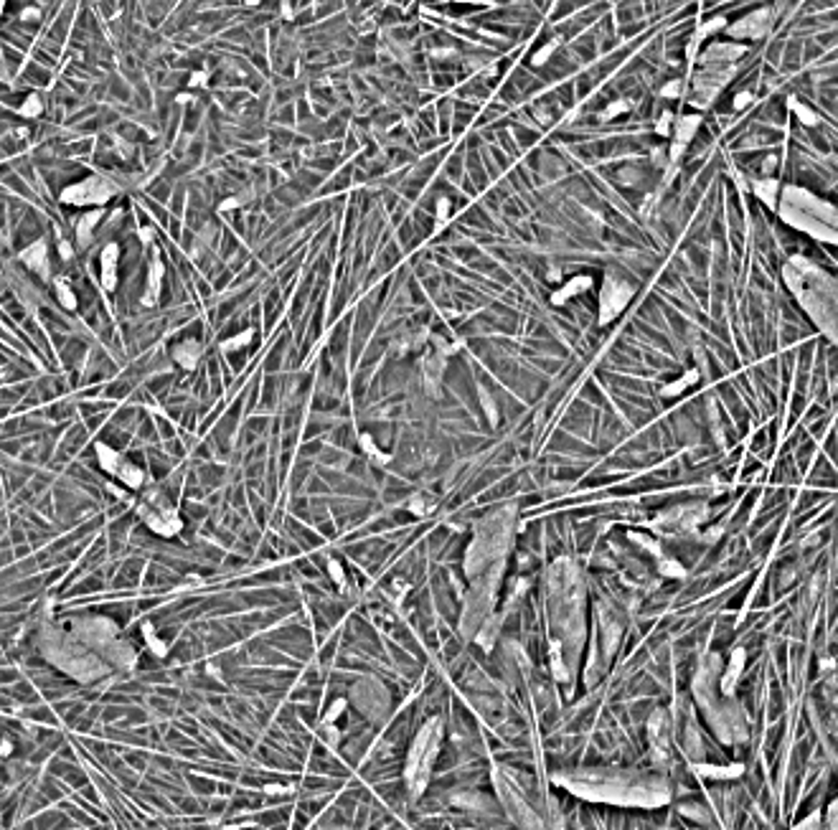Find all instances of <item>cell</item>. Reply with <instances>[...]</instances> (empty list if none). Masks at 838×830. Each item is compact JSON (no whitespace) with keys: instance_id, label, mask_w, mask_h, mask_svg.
Returning a JSON list of instances; mask_svg holds the SVG:
<instances>
[{"instance_id":"cell-25","label":"cell","mask_w":838,"mask_h":830,"mask_svg":"<svg viewBox=\"0 0 838 830\" xmlns=\"http://www.w3.org/2000/svg\"><path fill=\"white\" fill-rule=\"evenodd\" d=\"M673 122H676V119H673V115H670V112H663L661 119L655 122V132L663 135V137H668V135L673 132Z\"/></svg>"},{"instance_id":"cell-13","label":"cell","mask_w":838,"mask_h":830,"mask_svg":"<svg viewBox=\"0 0 838 830\" xmlns=\"http://www.w3.org/2000/svg\"><path fill=\"white\" fill-rule=\"evenodd\" d=\"M589 287H592V277H589V275L571 277L569 282H564V285H562V290H556V292L552 295V302H554V305H564L569 297H577V295L587 292Z\"/></svg>"},{"instance_id":"cell-31","label":"cell","mask_w":838,"mask_h":830,"mask_svg":"<svg viewBox=\"0 0 838 830\" xmlns=\"http://www.w3.org/2000/svg\"><path fill=\"white\" fill-rule=\"evenodd\" d=\"M56 290H59V297L64 302H67V308H74V295H71V290H69L67 285H64V279H59V285H56Z\"/></svg>"},{"instance_id":"cell-1","label":"cell","mask_w":838,"mask_h":830,"mask_svg":"<svg viewBox=\"0 0 838 830\" xmlns=\"http://www.w3.org/2000/svg\"><path fill=\"white\" fill-rule=\"evenodd\" d=\"M559 785L574 795L615 805H643L655 807L668 803V782L653 772L633 770H585L574 774H562Z\"/></svg>"},{"instance_id":"cell-23","label":"cell","mask_w":838,"mask_h":830,"mask_svg":"<svg viewBox=\"0 0 838 830\" xmlns=\"http://www.w3.org/2000/svg\"><path fill=\"white\" fill-rule=\"evenodd\" d=\"M432 508H435V503H432L429 498H424V495H414V498H411V503H409V511H411V513H419V516L429 513Z\"/></svg>"},{"instance_id":"cell-5","label":"cell","mask_w":838,"mask_h":830,"mask_svg":"<svg viewBox=\"0 0 838 830\" xmlns=\"http://www.w3.org/2000/svg\"><path fill=\"white\" fill-rule=\"evenodd\" d=\"M635 295V287L630 285L628 279H622L618 275H607L602 282V292H600V323L607 325L618 318L625 305L633 300Z\"/></svg>"},{"instance_id":"cell-3","label":"cell","mask_w":838,"mask_h":830,"mask_svg":"<svg viewBox=\"0 0 838 830\" xmlns=\"http://www.w3.org/2000/svg\"><path fill=\"white\" fill-rule=\"evenodd\" d=\"M780 214L793 227L803 229L818 242L838 244V209L800 188H785L780 198Z\"/></svg>"},{"instance_id":"cell-10","label":"cell","mask_w":838,"mask_h":830,"mask_svg":"<svg viewBox=\"0 0 838 830\" xmlns=\"http://www.w3.org/2000/svg\"><path fill=\"white\" fill-rule=\"evenodd\" d=\"M772 16H775V10L772 8L754 10L749 16L739 18L737 23L727 25V36H729L732 41H734V38H737V41L739 38H762V36L770 31L772 21H775Z\"/></svg>"},{"instance_id":"cell-16","label":"cell","mask_w":838,"mask_h":830,"mask_svg":"<svg viewBox=\"0 0 838 830\" xmlns=\"http://www.w3.org/2000/svg\"><path fill=\"white\" fill-rule=\"evenodd\" d=\"M696 772H701L704 777H712V780H734L739 777L745 767L742 764H729V767H714V764H696Z\"/></svg>"},{"instance_id":"cell-18","label":"cell","mask_w":838,"mask_h":830,"mask_svg":"<svg viewBox=\"0 0 838 830\" xmlns=\"http://www.w3.org/2000/svg\"><path fill=\"white\" fill-rule=\"evenodd\" d=\"M788 107H790V112H795V117L800 119V122H803L805 127H815L818 122H821V119H818V115H815V112H813L811 107H808V104H803V102L790 100V102H788Z\"/></svg>"},{"instance_id":"cell-17","label":"cell","mask_w":838,"mask_h":830,"mask_svg":"<svg viewBox=\"0 0 838 830\" xmlns=\"http://www.w3.org/2000/svg\"><path fill=\"white\" fill-rule=\"evenodd\" d=\"M23 262L25 264H28V267L34 269V272H38V275H49V264H46V244L43 242H36L34 246H31V249H25L23 252Z\"/></svg>"},{"instance_id":"cell-29","label":"cell","mask_w":838,"mask_h":830,"mask_svg":"<svg viewBox=\"0 0 838 830\" xmlns=\"http://www.w3.org/2000/svg\"><path fill=\"white\" fill-rule=\"evenodd\" d=\"M554 49H556V43H554V41H552V43H546L544 49H539L536 54L531 56V64H536V67H539V64H544V61L549 59V56H552V51H554Z\"/></svg>"},{"instance_id":"cell-19","label":"cell","mask_w":838,"mask_h":830,"mask_svg":"<svg viewBox=\"0 0 838 830\" xmlns=\"http://www.w3.org/2000/svg\"><path fill=\"white\" fill-rule=\"evenodd\" d=\"M696 381H699V371H686V376H681L679 381H673V384L663 386L661 394H663V396H679L681 391H686L688 386L696 384Z\"/></svg>"},{"instance_id":"cell-9","label":"cell","mask_w":838,"mask_h":830,"mask_svg":"<svg viewBox=\"0 0 838 830\" xmlns=\"http://www.w3.org/2000/svg\"><path fill=\"white\" fill-rule=\"evenodd\" d=\"M115 188L107 183V181H100V178H89L84 183H76L71 188L61 193V201L71 203V206H87V203H104L112 198Z\"/></svg>"},{"instance_id":"cell-26","label":"cell","mask_w":838,"mask_h":830,"mask_svg":"<svg viewBox=\"0 0 838 830\" xmlns=\"http://www.w3.org/2000/svg\"><path fill=\"white\" fill-rule=\"evenodd\" d=\"M622 112H628V102H625V100H618L615 104H610V107L604 109V112H600V119L618 117V115H622Z\"/></svg>"},{"instance_id":"cell-14","label":"cell","mask_w":838,"mask_h":830,"mask_svg":"<svg viewBox=\"0 0 838 830\" xmlns=\"http://www.w3.org/2000/svg\"><path fill=\"white\" fill-rule=\"evenodd\" d=\"M749 191L770 209H778V181L775 178H754L749 183Z\"/></svg>"},{"instance_id":"cell-6","label":"cell","mask_w":838,"mask_h":830,"mask_svg":"<svg viewBox=\"0 0 838 830\" xmlns=\"http://www.w3.org/2000/svg\"><path fill=\"white\" fill-rule=\"evenodd\" d=\"M709 511H706L704 503H691V505H679V508H670V511L661 513L655 520H650V529L653 531H668V533H679V531H696L701 523L706 520Z\"/></svg>"},{"instance_id":"cell-32","label":"cell","mask_w":838,"mask_h":830,"mask_svg":"<svg viewBox=\"0 0 838 830\" xmlns=\"http://www.w3.org/2000/svg\"><path fill=\"white\" fill-rule=\"evenodd\" d=\"M203 84H206V74H201V71H199V74L191 76V87H203Z\"/></svg>"},{"instance_id":"cell-28","label":"cell","mask_w":838,"mask_h":830,"mask_svg":"<svg viewBox=\"0 0 838 830\" xmlns=\"http://www.w3.org/2000/svg\"><path fill=\"white\" fill-rule=\"evenodd\" d=\"M247 341H251V330H247V333H242V336H236V338H229L227 343H224V351L242 348V345H247Z\"/></svg>"},{"instance_id":"cell-20","label":"cell","mask_w":838,"mask_h":830,"mask_svg":"<svg viewBox=\"0 0 838 830\" xmlns=\"http://www.w3.org/2000/svg\"><path fill=\"white\" fill-rule=\"evenodd\" d=\"M658 571H661L663 577H673V579H683V577H686V569H683V566H681V564L676 562V559L666 556V553H663L661 559H658Z\"/></svg>"},{"instance_id":"cell-21","label":"cell","mask_w":838,"mask_h":830,"mask_svg":"<svg viewBox=\"0 0 838 830\" xmlns=\"http://www.w3.org/2000/svg\"><path fill=\"white\" fill-rule=\"evenodd\" d=\"M176 358H178V363H183L185 369H191L193 363H196V358H199V345L193 343V341H188V343H183V345H178Z\"/></svg>"},{"instance_id":"cell-27","label":"cell","mask_w":838,"mask_h":830,"mask_svg":"<svg viewBox=\"0 0 838 830\" xmlns=\"http://www.w3.org/2000/svg\"><path fill=\"white\" fill-rule=\"evenodd\" d=\"M681 92H683V82H681V79H670L668 84L661 89V94H663V97H668V100H676V97H681Z\"/></svg>"},{"instance_id":"cell-8","label":"cell","mask_w":838,"mask_h":830,"mask_svg":"<svg viewBox=\"0 0 838 830\" xmlns=\"http://www.w3.org/2000/svg\"><path fill=\"white\" fill-rule=\"evenodd\" d=\"M97 457H100L102 468L107 470L109 475H115L120 483H125L127 487L137 490V487L143 485V480H145L143 470L137 468V465H133L130 460H125V457H122L120 452H115L112 447L100 445V447H97Z\"/></svg>"},{"instance_id":"cell-24","label":"cell","mask_w":838,"mask_h":830,"mask_svg":"<svg viewBox=\"0 0 838 830\" xmlns=\"http://www.w3.org/2000/svg\"><path fill=\"white\" fill-rule=\"evenodd\" d=\"M821 825H823V815H821V813H813V815H808L805 820L795 822V825H793L790 830H821Z\"/></svg>"},{"instance_id":"cell-2","label":"cell","mask_w":838,"mask_h":830,"mask_svg":"<svg viewBox=\"0 0 838 830\" xmlns=\"http://www.w3.org/2000/svg\"><path fill=\"white\" fill-rule=\"evenodd\" d=\"M788 282L793 287V292L803 300V308L811 312V318L818 323V325L828 333L833 341L838 343V285L830 279L828 275H823L821 269H815L813 264L803 257H795L790 260L788 269Z\"/></svg>"},{"instance_id":"cell-4","label":"cell","mask_w":838,"mask_h":830,"mask_svg":"<svg viewBox=\"0 0 838 830\" xmlns=\"http://www.w3.org/2000/svg\"><path fill=\"white\" fill-rule=\"evenodd\" d=\"M440 734H442V726L440 722H429L422 734L417 737L414 741V749H411V757H409V767H407V782L411 785L414 792L424 787V782L429 777V767L435 762V752L437 746H440Z\"/></svg>"},{"instance_id":"cell-30","label":"cell","mask_w":838,"mask_h":830,"mask_svg":"<svg viewBox=\"0 0 838 830\" xmlns=\"http://www.w3.org/2000/svg\"><path fill=\"white\" fill-rule=\"evenodd\" d=\"M754 102V94L752 92H739L737 97H734V100H732V107L737 109H745V107H749V104H752Z\"/></svg>"},{"instance_id":"cell-15","label":"cell","mask_w":838,"mask_h":830,"mask_svg":"<svg viewBox=\"0 0 838 830\" xmlns=\"http://www.w3.org/2000/svg\"><path fill=\"white\" fill-rule=\"evenodd\" d=\"M102 285L107 290H115L117 285V246L109 244L102 254Z\"/></svg>"},{"instance_id":"cell-22","label":"cell","mask_w":838,"mask_h":830,"mask_svg":"<svg viewBox=\"0 0 838 830\" xmlns=\"http://www.w3.org/2000/svg\"><path fill=\"white\" fill-rule=\"evenodd\" d=\"M821 830H838V797L828 805L826 815H823V825Z\"/></svg>"},{"instance_id":"cell-11","label":"cell","mask_w":838,"mask_h":830,"mask_svg":"<svg viewBox=\"0 0 838 830\" xmlns=\"http://www.w3.org/2000/svg\"><path fill=\"white\" fill-rule=\"evenodd\" d=\"M747 54L745 43L737 41H716L699 56V64H737Z\"/></svg>"},{"instance_id":"cell-12","label":"cell","mask_w":838,"mask_h":830,"mask_svg":"<svg viewBox=\"0 0 838 830\" xmlns=\"http://www.w3.org/2000/svg\"><path fill=\"white\" fill-rule=\"evenodd\" d=\"M745 662H747V653L742 647H737V650L732 653L727 671L721 673V693H724V696H734L739 678H742V673H745Z\"/></svg>"},{"instance_id":"cell-7","label":"cell","mask_w":838,"mask_h":830,"mask_svg":"<svg viewBox=\"0 0 838 830\" xmlns=\"http://www.w3.org/2000/svg\"><path fill=\"white\" fill-rule=\"evenodd\" d=\"M140 516H143L145 523H148L155 533H160V536H176L178 531H181V526H183L181 518H178V513L173 511L158 493H148V498L140 503Z\"/></svg>"}]
</instances>
